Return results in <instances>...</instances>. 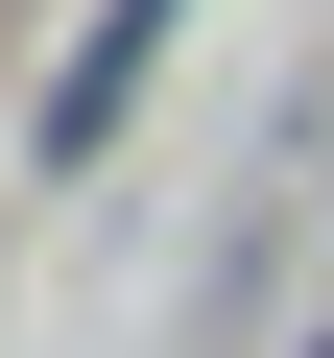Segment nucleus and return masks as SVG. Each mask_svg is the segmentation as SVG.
Returning <instances> with one entry per match:
<instances>
[{"mask_svg": "<svg viewBox=\"0 0 334 358\" xmlns=\"http://www.w3.org/2000/svg\"><path fill=\"white\" fill-rule=\"evenodd\" d=\"M167 24H191V0H96V24H72V72H48V120H24V143H48V167H96V143H119V96L167 72Z\"/></svg>", "mask_w": 334, "mask_h": 358, "instance_id": "f257e3e1", "label": "nucleus"}]
</instances>
